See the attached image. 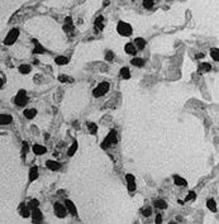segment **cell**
Segmentation results:
<instances>
[{"label":"cell","mask_w":219,"mask_h":224,"mask_svg":"<svg viewBox=\"0 0 219 224\" xmlns=\"http://www.w3.org/2000/svg\"><path fill=\"white\" fill-rule=\"evenodd\" d=\"M117 142H118V137H117V130L115 129H112L110 132H109V134L107 135V138L104 139V143L101 145V148H108V147H110L113 145H117Z\"/></svg>","instance_id":"6da1fadb"},{"label":"cell","mask_w":219,"mask_h":224,"mask_svg":"<svg viewBox=\"0 0 219 224\" xmlns=\"http://www.w3.org/2000/svg\"><path fill=\"white\" fill-rule=\"evenodd\" d=\"M109 87H110V85H109V82L104 81V82H100L98 86L95 87L94 90H92V95H94L95 98H100L103 96V95H105L109 91Z\"/></svg>","instance_id":"7a4b0ae2"},{"label":"cell","mask_w":219,"mask_h":224,"mask_svg":"<svg viewBox=\"0 0 219 224\" xmlns=\"http://www.w3.org/2000/svg\"><path fill=\"white\" fill-rule=\"evenodd\" d=\"M117 30H118V33L120 35H123V37H129L132 33H133V30H132V27L128 24V23H125L123 21H120L118 23V26H117Z\"/></svg>","instance_id":"3957f363"},{"label":"cell","mask_w":219,"mask_h":224,"mask_svg":"<svg viewBox=\"0 0 219 224\" xmlns=\"http://www.w3.org/2000/svg\"><path fill=\"white\" fill-rule=\"evenodd\" d=\"M14 103L17 104L18 106H24L26 104L28 103V96H27V93L26 90H19L17 96L14 99Z\"/></svg>","instance_id":"277c9868"},{"label":"cell","mask_w":219,"mask_h":224,"mask_svg":"<svg viewBox=\"0 0 219 224\" xmlns=\"http://www.w3.org/2000/svg\"><path fill=\"white\" fill-rule=\"evenodd\" d=\"M53 211H55V214H56V217H58V218H65L66 217V214H67V208H65V205H62L61 203H55L53 204Z\"/></svg>","instance_id":"5b68a950"},{"label":"cell","mask_w":219,"mask_h":224,"mask_svg":"<svg viewBox=\"0 0 219 224\" xmlns=\"http://www.w3.org/2000/svg\"><path fill=\"white\" fill-rule=\"evenodd\" d=\"M18 35H19V30L17 29V28H14V29H11L9 33L6 34V37L5 39H4V43L8 46H10V45H13V43L17 41V38H18Z\"/></svg>","instance_id":"8992f818"},{"label":"cell","mask_w":219,"mask_h":224,"mask_svg":"<svg viewBox=\"0 0 219 224\" xmlns=\"http://www.w3.org/2000/svg\"><path fill=\"white\" fill-rule=\"evenodd\" d=\"M63 30L68 34H74V23H72V18L67 17L65 19V26H63Z\"/></svg>","instance_id":"52a82bcc"},{"label":"cell","mask_w":219,"mask_h":224,"mask_svg":"<svg viewBox=\"0 0 219 224\" xmlns=\"http://www.w3.org/2000/svg\"><path fill=\"white\" fill-rule=\"evenodd\" d=\"M43 220V214L38 208L34 210H32V222L33 223H41Z\"/></svg>","instance_id":"ba28073f"},{"label":"cell","mask_w":219,"mask_h":224,"mask_svg":"<svg viewBox=\"0 0 219 224\" xmlns=\"http://www.w3.org/2000/svg\"><path fill=\"white\" fill-rule=\"evenodd\" d=\"M125 179H127V184H128V190L131 191V193H133V191L136 190V180H134V176L128 174L127 176H125Z\"/></svg>","instance_id":"9c48e42d"},{"label":"cell","mask_w":219,"mask_h":224,"mask_svg":"<svg viewBox=\"0 0 219 224\" xmlns=\"http://www.w3.org/2000/svg\"><path fill=\"white\" fill-rule=\"evenodd\" d=\"M65 205H66V208H67V210H68V213H70V214H72V215L78 214V210H76L75 204L72 203L71 200H68V199L65 200Z\"/></svg>","instance_id":"30bf717a"},{"label":"cell","mask_w":219,"mask_h":224,"mask_svg":"<svg viewBox=\"0 0 219 224\" xmlns=\"http://www.w3.org/2000/svg\"><path fill=\"white\" fill-rule=\"evenodd\" d=\"M94 27H95V30H98V32L103 30V28H104V18L101 17V15H99V17L95 19Z\"/></svg>","instance_id":"8fae6325"},{"label":"cell","mask_w":219,"mask_h":224,"mask_svg":"<svg viewBox=\"0 0 219 224\" xmlns=\"http://www.w3.org/2000/svg\"><path fill=\"white\" fill-rule=\"evenodd\" d=\"M32 150H33V152H34V155H38V156H41V155H44L47 152V148L44 146H41V145H34L33 147H32Z\"/></svg>","instance_id":"7c38bea8"},{"label":"cell","mask_w":219,"mask_h":224,"mask_svg":"<svg viewBox=\"0 0 219 224\" xmlns=\"http://www.w3.org/2000/svg\"><path fill=\"white\" fill-rule=\"evenodd\" d=\"M46 166L50 170H52V171H57V170H60V167H61V165L57 161H52V159H48V161L46 162Z\"/></svg>","instance_id":"4fadbf2b"},{"label":"cell","mask_w":219,"mask_h":224,"mask_svg":"<svg viewBox=\"0 0 219 224\" xmlns=\"http://www.w3.org/2000/svg\"><path fill=\"white\" fill-rule=\"evenodd\" d=\"M125 50V53L128 55H136L137 53V47L134 46V43H127L124 47Z\"/></svg>","instance_id":"5bb4252c"},{"label":"cell","mask_w":219,"mask_h":224,"mask_svg":"<svg viewBox=\"0 0 219 224\" xmlns=\"http://www.w3.org/2000/svg\"><path fill=\"white\" fill-rule=\"evenodd\" d=\"M37 179H38V167L33 166L29 170V182L34 181V180H37Z\"/></svg>","instance_id":"9a60e30c"},{"label":"cell","mask_w":219,"mask_h":224,"mask_svg":"<svg viewBox=\"0 0 219 224\" xmlns=\"http://www.w3.org/2000/svg\"><path fill=\"white\" fill-rule=\"evenodd\" d=\"M210 70H212V66H210V63H208V62H201L199 65V72L200 74L209 72Z\"/></svg>","instance_id":"2e32d148"},{"label":"cell","mask_w":219,"mask_h":224,"mask_svg":"<svg viewBox=\"0 0 219 224\" xmlns=\"http://www.w3.org/2000/svg\"><path fill=\"white\" fill-rule=\"evenodd\" d=\"M13 122V118L10 115H6V114H1L0 115V124L4 125V124H10Z\"/></svg>","instance_id":"e0dca14e"},{"label":"cell","mask_w":219,"mask_h":224,"mask_svg":"<svg viewBox=\"0 0 219 224\" xmlns=\"http://www.w3.org/2000/svg\"><path fill=\"white\" fill-rule=\"evenodd\" d=\"M58 81L63 82V84H72L75 81L74 77H71V76H67V75H60L58 76Z\"/></svg>","instance_id":"ac0fdd59"},{"label":"cell","mask_w":219,"mask_h":224,"mask_svg":"<svg viewBox=\"0 0 219 224\" xmlns=\"http://www.w3.org/2000/svg\"><path fill=\"white\" fill-rule=\"evenodd\" d=\"M37 115V109H26L24 110V117L28 119H33Z\"/></svg>","instance_id":"d6986e66"},{"label":"cell","mask_w":219,"mask_h":224,"mask_svg":"<svg viewBox=\"0 0 219 224\" xmlns=\"http://www.w3.org/2000/svg\"><path fill=\"white\" fill-rule=\"evenodd\" d=\"M134 46L137 47V50H143L146 47V41L143 38H136L134 39Z\"/></svg>","instance_id":"ffe728a7"},{"label":"cell","mask_w":219,"mask_h":224,"mask_svg":"<svg viewBox=\"0 0 219 224\" xmlns=\"http://www.w3.org/2000/svg\"><path fill=\"white\" fill-rule=\"evenodd\" d=\"M173 181H175V184H176L177 186H186V185H188L186 180L182 179V177H180V176H177V175L173 176Z\"/></svg>","instance_id":"44dd1931"},{"label":"cell","mask_w":219,"mask_h":224,"mask_svg":"<svg viewBox=\"0 0 219 224\" xmlns=\"http://www.w3.org/2000/svg\"><path fill=\"white\" fill-rule=\"evenodd\" d=\"M32 41H33V43L36 45L34 50H33V52H34V53H43V52H44V48H43V46H41V45H39V42L37 41V39H32Z\"/></svg>","instance_id":"7402d4cb"},{"label":"cell","mask_w":219,"mask_h":224,"mask_svg":"<svg viewBox=\"0 0 219 224\" xmlns=\"http://www.w3.org/2000/svg\"><path fill=\"white\" fill-rule=\"evenodd\" d=\"M155 206L157 208V209H166L167 208V203L165 201V200H155Z\"/></svg>","instance_id":"603a6c76"},{"label":"cell","mask_w":219,"mask_h":224,"mask_svg":"<svg viewBox=\"0 0 219 224\" xmlns=\"http://www.w3.org/2000/svg\"><path fill=\"white\" fill-rule=\"evenodd\" d=\"M206 206H208L209 210L212 211H217V203L214 199H209L208 201H206Z\"/></svg>","instance_id":"cb8c5ba5"},{"label":"cell","mask_w":219,"mask_h":224,"mask_svg":"<svg viewBox=\"0 0 219 224\" xmlns=\"http://www.w3.org/2000/svg\"><path fill=\"white\" fill-rule=\"evenodd\" d=\"M56 63L60 66H62V65H67L68 63V58L67 57H63V56H58V57H56Z\"/></svg>","instance_id":"d4e9b609"},{"label":"cell","mask_w":219,"mask_h":224,"mask_svg":"<svg viewBox=\"0 0 219 224\" xmlns=\"http://www.w3.org/2000/svg\"><path fill=\"white\" fill-rule=\"evenodd\" d=\"M78 147H79V145H78V142L75 141L74 143H72V146L70 147V148H68V151H67V155L70 156V157H71V156H74V155H75V152L78 151Z\"/></svg>","instance_id":"484cf974"},{"label":"cell","mask_w":219,"mask_h":224,"mask_svg":"<svg viewBox=\"0 0 219 224\" xmlns=\"http://www.w3.org/2000/svg\"><path fill=\"white\" fill-rule=\"evenodd\" d=\"M18 70L22 75H27V74L31 72V66L29 65H22V66H19Z\"/></svg>","instance_id":"4316f807"},{"label":"cell","mask_w":219,"mask_h":224,"mask_svg":"<svg viewBox=\"0 0 219 224\" xmlns=\"http://www.w3.org/2000/svg\"><path fill=\"white\" fill-rule=\"evenodd\" d=\"M120 76L123 77L124 80H128L129 77H131V72H129V69L128 67H123V69L120 70Z\"/></svg>","instance_id":"83f0119b"},{"label":"cell","mask_w":219,"mask_h":224,"mask_svg":"<svg viewBox=\"0 0 219 224\" xmlns=\"http://www.w3.org/2000/svg\"><path fill=\"white\" fill-rule=\"evenodd\" d=\"M131 63H132L133 66H137V67H142V66L144 65V61H143V60H142V58L134 57V58H133L132 61H131Z\"/></svg>","instance_id":"f1b7e54d"},{"label":"cell","mask_w":219,"mask_h":224,"mask_svg":"<svg viewBox=\"0 0 219 224\" xmlns=\"http://www.w3.org/2000/svg\"><path fill=\"white\" fill-rule=\"evenodd\" d=\"M20 215H22L23 218H28L31 215V209L29 208H24L23 205H22V208H20Z\"/></svg>","instance_id":"f546056e"},{"label":"cell","mask_w":219,"mask_h":224,"mask_svg":"<svg viewBox=\"0 0 219 224\" xmlns=\"http://www.w3.org/2000/svg\"><path fill=\"white\" fill-rule=\"evenodd\" d=\"M210 57H212L214 61H219V48L210 50Z\"/></svg>","instance_id":"4dcf8cb0"},{"label":"cell","mask_w":219,"mask_h":224,"mask_svg":"<svg viewBox=\"0 0 219 224\" xmlns=\"http://www.w3.org/2000/svg\"><path fill=\"white\" fill-rule=\"evenodd\" d=\"M39 205V201L37 199H33V200H31L29 203H28V208H29L31 210H34V209H37Z\"/></svg>","instance_id":"1f68e13d"},{"label":"cell","mask_w":219,"mask_h":224,"mask_svg":"<svg viewBox=\"0 0 219 224\" xmlns=\"http://www.w3.org/2000/svg\"><path fill=\"white\" fill-rule=\"evenodd\" d=\"M87 128H89V132H90L91 134H96V132H98V125L95 124V123H87Z\"/></svg>","instance_id":"d6a6232c"},{"label":"cell","mask_w":219,"mask_h":224,"mask_svg":"<svg viewBox=\"0 0 219 224\" xmlns=\"http://www.w3.org/2000/svg\"><path fill=\"white\" fill-rule=\"evenodd\" d=\"M105 60H107L108 62H112L113 60H114V52L113 51H107L105 52Z\"/></svg>","instance_id":"836d02e7"},{"label":"cell","mask_w":219,"mask_h":224,"mask_svg":"<svg viewBox=\"0 0 219 224\" xmlns=\"http://www.w3.org/2000/svg\"><path fill=\"white\" fill-rule=\"evenodd\" d=\"M195 198H196V194L194 193V191H189V194L186 195V198H185V201L188 203L190 200H195Z\"/></svg>","instance_id":"e575fe53"},{"label":"cell","mask_w":219,"mask_h":224,"mask_svg":"<svg viewBox=\"0 0 219 224\" xmlns=\"http://www.w3.org/2000/svg\"><path fill=\"white\" fill-rule=\"evenodd\" d=\"M143 6L146 9H151L153 6V0H143Z\"/></svg>","instance_id":"d590c367"},{"label":"cell","mask_w":219,"mask_h":224,"mask_svg":"<svg viewBox=\"0 0 219 224\" xmlns=\"http://www.w3.org/2000/svg\"><path fill=\"white\" fill-rule=\"evenodd\" d=\"M142 214L144 215V217H149V215L152 214V209L151 208H144V209H142Z\"/></svg>","instance_id":"8d00e7d4"},{"label":"cell","mask_w":219,"mask_h":224,"mask_svg":"<svg viewBox=\"0 0 219 224\" xmlns=\"http://www.w3.org/2000/svg\"><path fill=\"white\" fill-rule=\"evenodd\" d=\"M62 95H63V91H62V90H58V94L55 95V99L57 100V101H60L61 98H62Z\"/></svg>","instance_id":"74e56055"},{"label":"cell","mask_w":219,"mask_h":224,"mask_svg":"<svg viewBox=\"0 0 219 224\" xmlns=\"http://www.w3.org/2000/svg\"><path fill=\"white\" fill-rule=\"evenodd\" d=\"M161 222H162V217L159 214V215H157V217H156V223H161Z\"/></svg>","instance_id":"f35d334b"},{"label":"cell","mask_w":219,"mask_h":224,"mask_svg":"<svg viewBox=\"0 0 219 224\" xmlns=\"http://www.w3.org/2000/svg\"><path fill=\"white\" fill-rule=\"evenodd\" d=\"M103 5H104V6H107V5H109V0H105V1H104V4H103Z\"/></svg>","instance_id":"ab89813d"},{"label":"cell","mask_w":219,"mask_h":224,"mask_svg":"<svg viewBox=\"0 0 219 224\" xmlns=\"http://www.w3.org/2000/svg\"><path fill=\"white\" fill-rule=\"evenodd\" d=\"M177 203H179L180 205H184V201H182V200H177Z\"/></svg>","instance_id":"60d3db41"}]
</instances>
